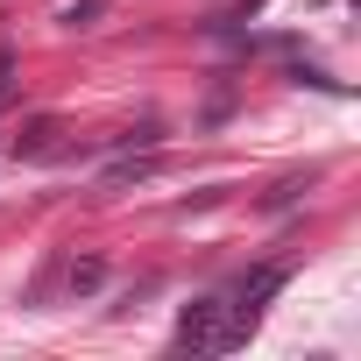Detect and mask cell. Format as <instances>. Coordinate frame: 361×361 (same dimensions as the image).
Wrapping results in <instances>:
<instances>
[{
  "mask_svg": "<svg viewBox=\"0 0 361 361\" xmlns=\"http://www.w3.org/2000/svg\"><path fill=\"white\" fill-rule=\"evenodd\" d=\"M50 135H57V121H36V128H29V142H22V156H43V149H50Z\"/></svg>",
  "mask_w": 361,
  "mask_h": 361,
  "instance_id": "4",
  "label": "cell"
},
{
  "mask_svg": "<svg viewBox=\"0 0 361 361\" xmlns=\"http://www.w3.org/2000/svg\"><path fill=\"white\" fill-rule=\"evenodd\" d=\"M71 290H99V262H78L71 269Z\"/></svg>",
  "mask_w": 361,
  "mask_h": 361,
  "instance_id": "5",
  "label": "cell"
},
{
  "mask_svg": "<svg viewBox=\"0 0 361 361\" xmlns=\"http://www.w3.org/2000/svg\"><path fill=\"white\" fill-rule=\"evenodd\" d=\"M149 170H156V156H121L106 170V185H135V177H149Z\"/></svg>",
  "mask_w": 361,
  "mask_h": 361,
  "instance_id": "3",
  "label": "cell"
},
{
  "mask_svg": "<svg viewBox=\"0 0 361 361\" xmlns=\"http://www.w3.org/2000/svg\"><path fill=\"white\" fill-rule=\"evenodd\" d=\"M106 8H114V0H71V8H64L57 22H64V29H92V22H99Z\"/></svg>",
  "mask_w": 361,
  "mask_h": 361,
  "instance_id": "2",
  "label": "cell"
},
{
  "mask_svg": "<svg viewBox=\"0 0 361 361\" xmlns=\"http://www.w3.org/2000/svg\"><path fill=\"white\" fill-rule=\"evenodd\" d=\"M177 347H192V354H227V298L185 305V319H177Z\"/></svg>",
  "mask_w": 361,
  "mask_h": 361,
  "instance_id": "1",
  "label": "cell"
},
{
  "mask_svg": "<svg viewBox=\"0 0 361 361\" xmlns=\"http://www.w3.org/2000/svg\"><path fill=\"white\" fill-rule=\"evenodd\" d=\"M8 78H15V50L0 43V99H8Z\"/></svg>",
  "mask_w": 361,
  "mask_h": 361,
  "instance_id": "6",
  "label": "cell"
}]
</instances>
